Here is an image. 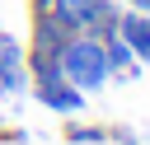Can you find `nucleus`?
<instances>
[{
	"instance_id": "obj_8",
	"label": "nucleus",
	"mask_w": 150,
	"mask_h": 145,
	"mask_svg": "<svg viewBox=\"0 0 150 145\" xmlns=\"http://www.w3.org/2000/svg\"><path fill=\"white\" fill-rule=\"evenodd\" d=\"M28 9L33 19H42V14H56V0H28Z\"/></svg>"
},
{
	"instance_id": "obj_1",
	"label": "nucleus",
	"mask_w": 150,
	"mask_h": 145,
	"mask_svg": "<svg viewBox=\"0 0 150 145\" xmlns=\"http://www.w3.org/2000/svg\"><path fill=\"white\" fill-rule=\"evenodd\" d=\"M61 75H66L75 89H84V94L103 89V84H108V56H103V37H94V33H75V37L61 47Z\"/></svg>"
},
{
	"instance_id": "obj_2",
	"label": "nucleus",
	"mask_w": 150,
	"mask_h": 145,
	"mask_svg": "<svg viewBox=\"0 0 150 145\" xmlns=\"http://www.w3.org/2000/svg\"><path fill=\"white\" fill-rule=\"evenodd\" d=\"M56 14L75 28V33H94V37H108L117 33V5L112 0H56Z\"/></svg>"
},
{
	"instance_id": "obj_7",
	"label": "nucleus",
	"mask_w": 150,
	"mask_h": 145,
	"mask_svg": "<svg viewBox=\"0 0 150 145\" xmlns=\"http://www.w3.org/2000/svg\"><path fill=\"white\" fill-rule=\"evenodd\" d=\"M108 131L103 126H80V122H66V145H103Z\"/></svg>"
},
{
	"instance_id": "obj_4",
	"label": "nucleus",
	"mask_w": 150,
	"mask_h": 145,
	"mask_svg": "<svg viewBox=\"0 0 150 145\" xmlns=\"http://www.w3.org/2000/svg\"><path fill=\"white\" fill-rule=\"evenodd\" d=\"M28 89V70H23V47L14 37L0 33V94H23Z\"/></svg>"
},
{
	"instance_id": "obj_3",
	"label": "nucleus",
	"mask_w": 150,
	"mask_h": 145,
	"mask_svg": "<svg viewBox=\"0 0 150 145\" xmlns=\"http://www.w3.org/2000/svg\"><path fill=\"white\" fill-rule=\"evenodd\" d=\"M75 37V28L61 19V14H42V19H33V47H28V56H47V61H61V47Z\"/></svg>"
},
{
	"instance_id": "obj_6",
	"label": "nucleus",
	"mask_w": 150,
	"mask_h": 145,
	"mask_svg": "<svg viewBox=\"0 0 150 145\" xmlns=\"http://www.w3.org/2000/svg\"><path fill=\"white\" fill-rule=\"evenodd\" d=\"M117 33H122L127 47L136 51V61L150 65V14H141V9H122V14H117Z\"/></svg>"
},
{
	"instance_id": "obj_5",
	"label": "nucleus",
	"mask_w": 150,
	"mask_h": 145,
	"mask_svg": "<svg viewBox=\"0 0 150 145\" xmlns=\"http://www.w3.org/2000/svg\"><path fill=\"white\" fill-rule=\"evenodd\" d=\"M33 94H38V103L52 108V112H80V108H84V89H75L66 75H61V80H47V84H33Z\"/></svg>"
}]
</instances>
